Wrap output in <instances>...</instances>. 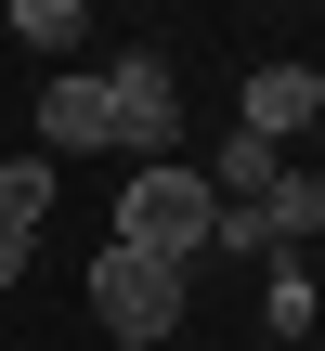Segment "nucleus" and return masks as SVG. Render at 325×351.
I'll return each mask as SVG.
<instances>
[{"mask_svg":"<svg viewBox=\"0 0 325 351\" xmlns=\"http://www.w3.org/2000/svg\"><path fill=\"white\" fill-rule=\"evenodd\" d=\"M208 221H221V195H208V169H182V156H156V169H130V182H117V234H104V247H143V261H169V274H195V261H208Z\"/></svg>","mask_w":325,"mask_h":351,"instance_id":"nucleus-1","label":"nucleus"},{"mask_svg":"<svg viewBox=\"0 0 325 351\" xmlns=\"http://www.w3.org/2000/svg\"><path fill=\"white\" fill-rule=\"evenodd\" d=\"M91 91H104V130L130 143V169H156V156L182 143V65H169L156 39H117V65H104Z\"/></svg>","mask_w":325,"mask_h":351,"instance_id":"nucleus-2","label":"nucleus"},{"mask_svg":"<svg viewBox=\"0 0 325 351\" xmlns=\"http://www.w3.org/2000/svg\"><path fill=\"white\" fill-rule=\"evenodd\" d=\"M182 300H195V274H169V261H143V247H91V326L130 351L182 339Z\"/></svg>","mask_w":325,"mask_h":351,"instance_id":"nucleus-3","label":"nucleus"},{"mask_svg":"<svg viewBox=\"0 0 325 351\" xmlns=\"http://www.w3.org/2000/svg\"><path fill=\"white\" fill-rule=\"evenodd\" d=\"M300 130H325V78L313 65H248V143H300Z\"/></svg>","mask_w":325,"mask_h":351,"instance_id":"nucleus-4","label":"nucleus"},{"mask_svg":"<svg viewBox=\"0 0 325 351\" xmlns=\"http://www.w3.org/2000/svg\"><path fill=\"white\" fill-rule=\"evenodd\" d=\"M39 156H117V130H104V91H91L78 65L39 91Z\"/></svg>","mask_w":325,"mask_h":351,"instance_id":"nucleus-5","label":"nucleus"},{"mask_svg":"<svg viewBox=\"0 0 325 351\" xmlns=\"http://www.w3.org/2000/svg\"><path fill=\"white\" fill-rule=\"evenodd\" d=\"M261 234H274V261L313 247V234H325V169H287V182L261 195Z\"/></svg>","mask_w":325,"mask_h":351,"instance_id":"nucleus-6","label":"nucleus"},{"mask_svg":"<svg viewBox=\"0 0 325 351\" xmlns=\"http://www.w3.org/2000/svg\"><path fill=\"white\" fill-rule=\"evenodd\" d=\"M13 39H26V52H39L52 78H65V52L91 39V13H78V0H13Z\"/></svg>","mask_w":325,"mask_h":351,"instance_id":"nucleus-7","label":"nucleus"},{"mask_svg":"<svg viewBox=\"0 0 325 351\" xmlns=\"http://www.w3.org/2000/svg\"><path fill=\"white\" fill-rule=\"evenodd\" d=\"M52 221V156H0V234H39Z\"/></svg>","mask_w":325,"mask_h":351,"instance_id":"nucleus-8","label":"nucleus"},{"mask_svg":"<svg viewBox=\"0 0 325 351\" xmlns=\"http://www.w3.org/2000/svg\"><path fill=\"white\" fill-rule=\"evenodd\" d=\"M261 326H274V339H313V274H300V261H274V287H261Z\"/></svg>","mask_w":325,"mask_h":351,"instance_id":"nucleus-9","label":"nucleus"},{"mask_svg":"<svg viewBox=\"0 0 325 351\" xmlns=\"http://www.w3.org/2000/svg\"><path fill=\"white\" fill-rule=\"evenodd\" d=\"M208 247H221V261H274V234H261V208H221V221H208Z\"/></svg>","mask_w":325,"mask_h":351,"instance_id":"nucleus-10","label":"nucleus"},{"mask_svg":"<svg viewBox=\"0 0 325 351\" xmlns=\"http://www.w3.org/2000/svg\"><path fill=\"white\" fill-rule=\"evenodd\" d=\"M0 287H26V234H0Z\"/></svg>","mask_w":325,"mask_h":351,"instance_id":"nucleus-11","label":"nucleus"}]
</instances>
